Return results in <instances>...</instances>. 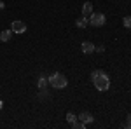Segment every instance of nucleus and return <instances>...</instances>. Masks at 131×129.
I'll return each mask as SVG.
<instances>
[{
    "label": "nucleus",
    "mask_w": 131,
    "mask_h": 129,
    "mask_svg": "<svg viewBox=\"0 0 131 129\" xmlns=\"http://www.w3.org/2000/svg\"><path fill=\"white\" fill-rule=\"evenodd\" d=\"M91 80H93L94 87L98 91H101V92L110 89V77L107 75L105 70H94V72L91 73Z\"/></svg>",
    "instance_id": "f257e3e1"
},
{
    "label": "nucleus",
    "mask_w": 131,
    "mask_h": 129,
    "mask_svg": "<svg viewBox=\"0 0 131 129\" xmlns=\"http://www.w3.org/2000/svg\"><path fill=\"white\" fill-rule=\"evenodd\" d=\"M88 19H89V25H91V26L98 28V26H103V25H105L107 18H105V14H103V12H94V10H93V12L89 14V18H88Z\"/></svg>",
    "instance_id": "7ed1b4c3"
},
{
    "label": "nucleus",
    "mask_w": 131,
    "mask_h": 129,
    "mask_svg": "<svg viewBox=\"0 0 131 129\" xmlns=\"http://www.w3.org/2000/svg\"><path fill=\"white\" fill-rule=\"evenodd\" d=\"M26 23L25 21H21V19H16V21H12V25H10V30H12V33H25L26 31Z\"/></svg>",
    "instance_id": "20e7f679"
},
{
    "label": "nucleus",
    "mask_w": 131,
    "mask_h": 129,
    "mask_svg": "<svg viewBox=\"0 0 131 129\" xmlns=\"http://www.w3.org/2000/svg\"><path fill=\"white\" fill-rule=\"evenodd\" d=\"M10 37H12V30H10V28L9 30H4L0 33V40H2V42H9Z\"/></svg>",
    "instance_id": "1a4fd4ad"
},
{
    "label": "nucleus",
    "mask_w": 131,
    "mask_h": 129,
    "mask_svg": "<svg viewBox=\"0 0 131 129\" xmlns=\"http://www.w3.org/2000/svg\"><path fill=\"white\" fill-rule=\"evenodd\" d=\"M88 25H89V19H88L86 16H81L79 19H75V26H77V28H86Z\"/></svg>",
    "instance_id": "6e6552de"
},
{
    "label": "nucleus",
    "mask_w": 131,
    "mask_h": 129,
    "mask_svg": "<svg viewBox=\"0 0 131 129\" xmlns=\"http://www.w3.org/2000/svg\"><path fill=\"white\" fill-rule=\"evenodd\" d=\"M72 127H73V129H84V127H86V124L81 122V120H75V122L72 124Z\"/></svg>",
    "instance_id": "f8f14e48"
},
{
    "label": "nucleus",
    "mask_w": 131,
    "mask_h": 129,
    "mask_svg": "<svg viewBox=\"0 0 131 129\" xmlns=\"http://www.w3.org/2000/svg\"><path fill=\"white\" fill-rule=\"evenodd\" d=\"M122 25H124L126 28H131V16H126V18L122 19Z\"/></svg>",
    "instance_id": "ddd939ff"
},
{
    "label": "nucleus",
    "mask_w": 131,
    "mask_h": 129,
    "mask_svg": "<svg viewBox=\"0 0 131 129\" xmlns=\"http://www.w3.org/2000/svg\"><path fill=\"white\" fill-rule=\"evenodd\" d=\"M67 120H68V124H73V122L77 120V115L72 113V112H68V113H67Z\"/></svg>",
    "instance_id": "9b49d317"
},
{
    "label": "nucleus",
    "mask_w": 131,
    "mask_h": 129,
    "mask_svg": "<svg viewBox=\"0 0 131 129\" xmlns=\"http://www.w3.org/2000/svg\"><path fill=\"white\" fill-rule=\"evenodd\" d=\"M91 12H93V4L91 2H84V5H82V16L89 18Z\"/></svg>",
    "instance_id": "0eeeda50"
},
{
    "label": "nucleus",
    "mask_w": 131,
    "mask_h": 129,
    "mask_svg": "<svg viewBox=\"0 0 131 129\" xmlns=\"http://www.w3.org/2000/svg\"><path fill=\"white\" fill-rule=\"evenodd\" d=\"M4 7H5V4H4V2H0V10L4 9Z\"/></svg>",
    "instance_id": "dca6fc26"
},
{
    "label": "nucleus",
    "mask_w": 131,
    "mask_h": 129,
    "mask_svg": "<svg viewBox=\"0 0 131 129\" xmlns=\"http://www.w3.org/2000/svg\"><path fill=\"white\" fill-rule=\"evenodd\" d=\"M126 127H129V129H131V113L128 115V117H126Z\"/></svg>",
    "instance_id": "4468645a"
},
{
    "label": "nucleus",
    "mask_w": 131,
    "mask_h": 129,
    "mask_svg": "<svg viewBox=\"0 0 131 129\" xmlns=\"http://www.w3.org/2000/svg\"><path fill=\"white\" fill-rule=\"evenodd\" d=\"M77 119L81 120V122H84V124L88 126V124H91V122L94 120V117L91 115L89 112H82V113H79V115H77Z\"/></svg>",
    "instance_id": "423d86ee"
},
{
    "label": "nucleus",
    "mask_w": 131,
    "mask_h": 129,
    "mask_svg": "<svg viewBox=\"0 0 131 129\" xmlns=\"http://www.w3.org/2000/svg\"><path fill=\"white\" fill-rule=\"evenodd\" d=\"M81 49H82V52H84V54H93V52L96 51V45H94L93 42H89V40H86V42H82Z\"/></svg>",
    "instance_id": "39448f33"
},
{
    "label": "nucleus",
    "mask_w": 131,
    "mask_h": 129,
    "mask_svg": "<svg viewBox=\"0 0 131 129\" xmlns=\"http://www.w3.org/2000/svg\"><path fill=\"white\" fill-rule=\"evenodd\" d=\"M47 79H49V86L52 89H65V87L68 86V79H67L63 73H60V72L49 75Z\"/></svg>",
    "instance_id": "f03ea898"
},
{
    "label": "nucleus",
    "mask_w": 131,
    "mask_h": 129,
    "mask_svg": "<svg viewBox=\"0 0 131 129\" xmlns=\"http://www.w3.org/2000/svg\"><path fill=\"white\" fill-rule=\"evenodd\" d=\"M4 108V101H2V99H0V110Z\"/></svg>",
    "instance_id": "f3484780"
},
{
    "label": "nucleus",
    "mask_w": 131,
    "mask_h": 129,
    "mask_svg": "<svg viewBox=\"0 0 131 129\" xmlns=\"http://www.w3.org/2000/svg\"><path fill=\"white\" fill-rule=\"evenodd\" d=\"M37 86H39V89H46V87L49 86V79H47V77H40L39 82H37Z\"/></svg>",
    "instance_id": "9d476101"
},
{
    "label": "nucleus",
    "mask_w": 131,
    "mask_h": 129,
    "mask_svg": "<svg viewBox=\"0 0 131 129\" xmlns=\"http://www.w3.org/2000/svg\"><path fill=\"white\" fill-rule=\"evenodd\" d=\"M96 51H98V52H103V51H105V47H103V45H100V47H96Z\"/></svg>",
    "instance_id": "2eb2a0df"
}]
</instances>
